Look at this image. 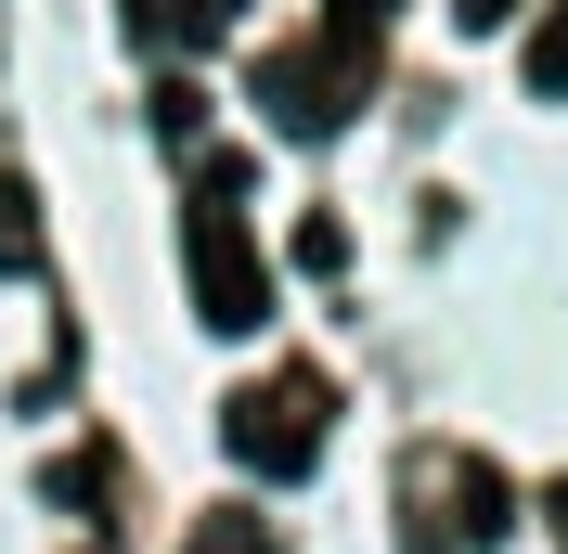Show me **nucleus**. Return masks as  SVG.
Here are the masks:
<instances>
[{"mask_svg":"<svg viewBox=\"0 0 568 554\" xmlns=\"http://www.w3.org/2000/svg\"><path fill=\"white\" fill-rule=\"evenodd\" d=\"M181 554H284V542H272V529L246 516V503H220V516L194 529V542H181Z\"/></svg>","mask_w":568,"mask_h":554,"instance_id":"6","label":"nucleus"},{"mask_svg":"<svg viewBox=\"0 0 568 554\" xmlns=\"http://www.w3.org/2000/svg\"><path fill=\"white\" fill-rule=\"evenodd\" d=\"M0 271H13V284L39 271V194H27L13 168H0Z\"/></svg>","mask_w":568,"mask_h":554,"instance_id":"5","label":"nucleus"},{"mask_svg":"<svg viewBox=\"0 0 568 554\" xmlns=\"http://www.w3.org/2000/svg\"><path fill=\"white\" fill-rule=\"evenodd\" d=\"M362 78H375V39H336V27H323V39H284V52H258L246 91H258V116H272L284 142H323L336 116L362 104Z\"/></svg>","mask_w":568,"mask_h":554,"instance_id":"2","label":"nucleus"},{"mask_svg":"<svg viewBox=\"0 0 568 554\" xmlns=\"http://www.w3.org/2000/svg\"><path fill=\"white\" fill-rule=\"evenodd\" d=\"M517 13H530V0H453V27H465V39H504Z\"/></svg>","mask_w":568,"mask_h":554,"instance_id":"11","label":"nucleus"},{"mask_svg":"<svg viewBox=\"0 0 568 554\" xmlns=\"http://www.w3.org/2000/svg\"><path fill=\"white\" fill-rule=\"evenodd\" d=\"M52 503H104V451H65L52 464Z\"/></svg>","mask_w":568,"mask_h":554,"instance_id":"9","label":"nucleus"},{"mask_svg":"<svg viewBox=\"0 0 568 554\" xmlns=\"http://www.w3.org/2000/svg\"><path fill=\"white\" fill-rule=\"evenodd\" d=\"M233 13H246V0H130V39H155V52H169V39H220Z\"/></svg>","mask_w":568,"mask_h":554,"instance_id":"4","label":"nucleus"},{"mask_svg":"<svg viewBox=\"0 0 568 554\" xmlns=\"http://www.w3.org/2000/svg\"><path fill=\"white\" fill-rule=\"evenodd\" d=\"M542 529H556V554H568V478H556V490H542Z\"/></svg>","mask_w":568,"mask_h":554,"instance_id":"12","label":"nucleus"},{"mask_svg":"<svg viewBox=\"0 0 568 554\" xmlns=\"http://www.w3.org/2000/svg\"><path fill=\"white\" fill-rule=\"evenodd\" d=\"M530 91H542V104H568V0L530 27Z\"/></svg>","mask_w":568,"mask_h":554,"instance_id":"7","label":"nucleus"},{"mask_svg":"<svg viewBox=\"0 0 568 554\" xmlns=\"http://www.w3.org/2000/svg\"><path fill=\"white\" fill-rule=\"evenodd\" d=\"M323 425H336V387L297 361V375H258L220 400V439H233V464L246 478H311L323 464Z\"/></svg>","mask_w":568,"mask_h":554,"instance_id":"1","label":"nucleus"},{"mask_svg":"<svg viewBox=\"0 0 568 554\" xmlns=\"http://www.w3.org/2000/svg\"><path fill=\"white\" fill-rule=\"evenodd\" d=\"M297 271H349V233L336 219H297Z\"/></svg>","mask_w":568,"mask_h":554,"instance_id":"8","label":"nucleus"},{"mask_svg":"<svg viewBox=\"0 0 568 554\" xmlns=\"http://www.w3.org/2000/svg\"><path fill=\"white\" fill-rule=\"evenodd\" d=\"M388 13H400V0H323V27H336V39H375Z\"/></svg>","mask_w":568,"mask_h":554,"instance_id":"10","label":"nucleus"},{"mask_svg":"<svg viewBox=\"0 0 568 554\" xmlns=\"http://www.w3.org/2000/svg\"><path fill=\"white\" fill-rule=\"evenodd\" d=\"M181 284H194V322H207V336H258V322H272V271H258L233 194H194V219H181Z\"/></svg>","mask_w":568,"mask_h":554,"instance_id":"3","label":"nucleus"}]
</instances>
